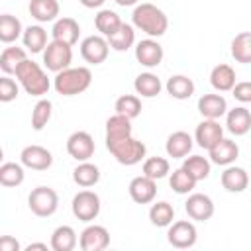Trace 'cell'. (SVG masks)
I'll use <instances>...</instances> for the list:
<instances>
[{
	"label": "cell",
	"instance_id": "obj_41",
	"mask_svg": "<svg viewBox=\"0 0 251 251\" xmlns=\"http://www.w3.org/2000/svg\"><path fill=\"white\" fill-rule=\"evenodd\" d=\"M169 184H171V188H173L176 194H188V192L196 186V178H194L188 171H184V169L180 167V169H175V171H173V175H171V178H169Z\"/></svg>",
	"mask_w": 251,
	"mask_h": 251
},
{
	"label": "cell",
	"instance_id": "obj_28",
	"mask_svg": "<svg viewBox=\"0 0 251 251\" xmlns=\"http://www.w3.org/2000/svg\"><path fill=\"white\" fill-rule=\"evenodd\" d=\"M133 88L143 98H155L161 92L163 84H161V78L157 75H153V73H141V75L135 76Z\"/></svg>",
	"mask_w": 251,
	"mask_h": 251
},
{
	"label": "cell",
	"instance_id": "obj_13",
	"mask_svg": "<svg viewBox=\"0 0 251 251\" xmlns=\"http://www.w3.org/2000/svg\"><path fill=\"white\" fill-rule=\"evenodd\" d=\"M165 57V51H163V45L151 37L147 39H141L137 45H135V59L147 67V69H153V67H159L161 61Z\"/></svg>",
	"mask_w": 251,
	"mask_h": 251
},
{
	"label": "cell",
	"instance_id": "obj_2",
	"mask_svg": "<svg viewBox=\"0 0 251 251\" xmlns=\"http://www.w3.org/2000/svg\"><path fill=\"white\" fill-rule=\"evenodd\" d=\"M92 82V73L86 67H69L55 75L53 86L61 96H75L84 92Z\"/></svg>",
	"mask_w": 251,
	"mask_h": 251
},
{
	"label": "cell",
	"instance_id": "obj_10",
	"mask_svg": "<svg viewBox=\"0 0 251 251\" xmlns=\"http://www.w3.org/2000/svg\"><path fill=\"white\" fill-rule=\"evenodd\" d=\"M94 149H96V145H94V139L88 131H75L67 139V153L73 159H76L78 163L88 161L94 155Z\"/></svg>",
	"mask_w": 251,
	"mask_h": 251
},
{
	"label": "cell",
	"instance_id": "obj_14",
	"mask_svg": "<svg viewBox=\"0 0 251 251\" xmlns=\"http://www.w3.org/2000/svg\"><path fill=\"white\" fill-rule=\"evenodd\" d=\"M184 210L188 214L190 220H196V222H208L212 216H214V202L208 194H200V192H194L188 196V200L184 202Z\"/></svg>",
	"mask_w": 251,
	"mask_h": 251
},
{
	"label": "cell",
	"instance_id": "obj_16",
	"mask_svg": "<svg viewBox=\"0 0 251 251\" xmlns=\"http://www.w3.org/2000/svg\"><path fill=\"white\" fill-rule=\"evenodd\" d=\"M127 190H129V196H131L133 202H137V204H149L157 196V180L155 178H149L145 175H139V176L131 178Z\"/></svg>",
	"mask_w": 251,
	"mask_h": 251
},
{
	"label": "cell",
	"instance_id": "obj_30",
	"mask_svg": "<svg viewBox=\"0 0 251 251\" xmlns=\"http://www.w3.org/2000/svg\"><path fill=\"white\" fill-rule=\"evenodd\" d=\"M73 180L82 188H90L100 180V169L88 161H80L73 171Z\"/></svg>",
	"mask_w": 251,
	"mask_h": 251
},
{
	"label": "cell",
	"instance_id": "obj_19",
	"mask_svg": "<svg viewBox=\"0 0 251 251\" xmlns=\"http://www.w3.org/2000/svg\"><path fill=\"white\" fill-rule=\"evenodd\" d=\"M222 180V186L227 190V192H243L247 186H249V175L245 169L241 167H235V165H227L220 176Z\"/></svg>",
	"mask_w": 251,
	"mask_h": 251
},
{
	"label": "cell",
	"instance_id": "obj_35",
	"mask_svg": "<svg viewBox=\"0 0 251 251\" xmlns=\"http://www.w3.org/2000/svg\"><path fill=\"white\" fill-rule=\"evenodd\" d=\"M231 57L237 63H251V31H241L231 39Z\"/></svg>",
	"mask_w": 251,
	"mask_h": 251
},
{
	"label": "cell",
	"instance_id": "obj_31",
	"mask_svg": "<svg viewBox=\"0 0 251 251\" xmlns=\"http://www.w3.org/2000/svg\"><path fill=\"white\" fill-rule=\"evenodd\" d=\"M122 24H124L122 18H120L114 10H100V12L94 16V25H96V29L100 31V35H104V37L114 35V33L120 29Z\"/></svg>",
	"mask_w": 251,
	"mask_h": 251
},
{
	"label": "cell",
	"instance_id": "obj_8",
	"mask_svg": "<svg viewBox=\"0 0 251 251\" xmlns=\"http://www.w3.org/2000/svg\"><path fill=\"white\" fill-rule=\"evenodd\" d=\"M167 239L173 247L176 249H188L196 243L198 239V231H196V226L188 220H178V222H173L169 226V231H167Z\"/></svg>",
	"mask_w": 251,
	"mask_h": 251
},
{
	"label": "cell",
	"instance_id": "obj_25",
	"mask_svg": "<svg viewBox=\"0 0 251 251\" xmlns=\"http://www.w3.org/2000/svg\"><path fill=\"white\" fill-rule=\"evenodd\" d=\"M131 135V120L122 116V114H114L112 118L106 120V143L108 141H118L124 137Z\"/></svg>",
	"mask_w": 251,
	"mask_h": 251
},
{
	"label": "cell",
	"instance_id": "obj_26",
	"mask_svg": "<svg viewBox=\"0 0 251 251\" xmlns=\"http://www.w3.org/2000/svg\"><path fill=\"white\" fill-rule=\"evenodd\" d=\"M165 88H167V92H169L173 98H176V100H186V98H190V96L194 94V90H196L192 78H188L186 75H173V76L167 80Z\"/></svg>",
	"mask_w": 251,
	"mask_h": 251
},
{
	"label": "cell",
	"instance_id": "obj_15",
	"mask_svg": "<svg viewBox=\"0 0 251 251\" xmlns=\"http://www.w3.org/2000/svg\"><path fill=\"white\" fill-rule=\"evenodd\" d=\"M224 137V127L220 126L218 120H208L204 118L198 126H196V131H194V141L202 147V149H210L214 147L220 139Z\"/></svg>",
	"mask_w": 251,
	"mask_h": 251
},
{
	"label": "cell",
	"instance_id": "obj_44",
	"mask_svg": "<svg viewBox=\"0 0 251 251\" xmlns=\"http://www.w3.org/2000/svg\"><path fill=\"white\" fill-rule=\"evenodd\" d=\"M233 92V98L247 104L251 102V80H241V82H235V86L231 88Z\"/></svg>",
	"mask_w": 251,
	"mask_h": 251
},
{
	"label": "cell",
	"instance_id": "obj_24",
	"mask_svg": "<svg viewBox=\"0 0 251 251\" xmlns=\"http://www.w3.org/2000/svg\"><path fill=\"white\" fill-rule=\"evenodd\" d=\"M27 10L33 20H37L39 24H45V22H55L61 8L57 0H29Z\"/></svg>",
	"mask_w": 251,
	"mask_h": 251
},
{
	"label": "cell",
	"instance_id": "obj_32",
	"mask_svg": "<svg viewBox=\"0 0 251 251\" xmlns=\"http://www.w3.org/2000/svg\"><path fill=\"white\" fill-rule=\"evenodd\" d=\"M27 59L25 49L14 45V47H4L2 55H0V69L4 75H16V69Z\"/></svg>",
	"mask_w": 251,
	"mask_h": 251
},
{
	"label": "cell",
	"instance_id": "obj_47",
	"mask_svg": "<svg viewBox=\"0 0 251 251\" xmlns=\"http://www.w3.org/2000/svg\"><path fill=\"white\" fill-rule=\"evenodd\" d=\"M33 249H39V251H47V245L45 243H29L25 247V251H33Z\"/></svg>",
	"mask_w": 251,
	"mask_h": 251
},
{
	"label": "cell",
	"instance_id": "obj_29",
	"mask_svg": "<svg viewBox=\"0 0 251 251\" xmlns=\"http://www.w3.org/2000/svg\"><path fill=\"white\" fill-rule=\"evenodd\" d=\"M22 41H24V47L31 53H41L45 51L47 47V31L41 27V25H29L24 29V35H22Z\"/></svg>",
	"mask_w": 251,
	"mask_h": 251
},
{
	"label": "cell",
	"instance_id": "obj_20",
	"mask_svg": "<svg viewBox=\"0 0 251 251\" xmlns=\"http://www.w3.org/2000/svg\"><path fill=\"white\" fill-rule=\"evenodd\" d=\"M198 112L202 114V118L220 120L227 114V102L222 94H204L198 100Z\"/></svg>",
	"mask_w": 251,
	"mask_h": 251
},
{
	"label": "cell",
	"instance_id": "obj_36",
	"mask_svg": "<svg viewBox=\"0 0 251 251\" xmlns=\"http://www.w3.org/2000/svg\"><path fill=\"white\" fill-rule=\"evenodd\" d=\"M108 39V43H110V47L114 49V51H127L133 43H135V31H133V25H129V24H122L120 25V29L114 33V35H110V37H106Z\"/></svg>",
	"mask_w": 251,
	"mask_h": 251
},
{
	"label": "cell",
	"instance_id": "obj_37",
	"mask_svg": "<svg viewBox=\"0 0 251 251\" xmlns=\"http://www.w3.org/2000/svg\"><path fill=\"white\" fill-rule=\"evenodd\" d=\"M182 169L188 171L196 178V182H198V180L208 178L210 169H212V161L206 159V157H202V155H190V157H184Z\"/></svg>",
	"mask_w": 251,
	"mask_h": 251
},
{
	"label": "cell",
	"instance_id": "obj_7",
	"mask_svg": "<svg viewBox=\"0 0 251 251\" xmlns=\"http://www.w3.org/2000/svg\"><path fill=\"white\" fill-rule=\"evenodd\" d=\"M73 216L80 222H92L100 214V196L94 190H80L75 194L71 204Z\"/></svg>",
	"mask_w": 251,
	"mask_h": 251
},
{
	"label": "cell",
	"instance_id": "obj_45",
	"mask_svg": "<svg viewBox=\"0 0 251 251\" xmlns=\"http://www.w3.org/2000/svg\"><path fill=\"white\" fill-rule=\"evenodd\" d=\"M0 251H20V243L12 235H2L0 237Z\"/></svg>",
	"mask_w": 251,
	"mask_h": 251
},
{
	"label": "cell",
	"instance_id": "obj_38",
	"mask_svg": "<svg viewBox=\"0 0 251 251\" xmlns=\"http://www.w3.org/2000/svg\"><path fill=\"white\" fill-rule=\"evenodd\" d=\"M25 178V173H24V167L20 163H2L0 167V184L6 186V188H14V186H20Z\"/></svg>",
	"mask_w": 251,
	"mask_h": 251
},
{
	"label": "cell",
	"instance_id": "obj_27",
	"mask_svg": "<svg viewBox=\"0 0 251 251\" xmlns=\"http://www.w3.org/2000/svg\"><path fill=\"white\" fill-rule=\"evenodd\" d=\"M78 243L76 231L71 226H59L51 233V249L53 251H73Z\"/></svg>",
	"mask_w": 251,
	"mask_h": 251
},
{
	"label": "cell",
	"instance_id": "obj_5",
	"mask_svg": "<svg viewBox=\"0 0 251 251\" xmlns=\"http://www.w3.org/2000/svg\"><path fill=\"white\" fill-rule=\"evenodd\" d=\"M27 206L37 218H49L59 208V194L51 186H37L29 192Z\"/></svg>",
	"mask_w": 251,
	"mask_h": 251
},
{
	"label": "cell",
	"instance_id": "obj_12",
	"mask_svg": "<svg viewBox=\"0 0 251 251\" xmlns=\"http://www.w3.org/2000/svg\"><path fill=\"white\" fill-rule=\"evenodd\" d=\"M20 161L24 167L33 169V171H47L53 165V155L49 149L41 145H27L20 153Z\"/></svg>",
	"mask_w": 251,
	"mask_h": 251
},
{
	"label": "cell",
	"instance_id": "obj_1",
	"mask_svg": "<svg viewBox=\"0 0 251 251\" xmlns=\"http://www.w3.org/2000/svg\"><path fill=\"white\" fill-rule=\"evenodd\" d=\"M131 22L137 29L145 31L149 37H161L165 35L167 27H169V18L167 14L157 8L155 4H149V2H141L133 8V14H131Z\"/></svg>",
	"mask_w": 251,
	"mask_h": 251
},
{
	"label": "cell",
	"instance_id": "obj_17",
	"mask_svg": "<svg viewBox=\"0 0 251 251\" xmlns=\"http://www.w3.org/2000/svg\"><path fill=\"white\" fill-rule=\"evenodd\" d=\"M208 155H210V161L214 165L227 167V165H231L239 157V147H237L235 141H231L227 137H222L214 147L208 149Z\"/></svg>",
	"mask_w": 251,
	"mask_h": 251
},
{
	"label": "cell",
	"instance_id": "obj_4",
	"mask_svg": "<svg viewBox=\"0 0 251 251\" xmlns=\"http://www.w3.org/2000/svg\"><path fill=\"white\" fill-rule=\"evenodd\" d=\"M106 147L116 157V161L120 165H126V167H133V165L141 163L145 159V153H147L145 143L131 137V135L124 137V139H118V141H108Z\"/></svg>",
	"mask_w": 251,
	"mask_h": 251
},
{
	"label": "cell",
	"instance_id": "obj_23",
	"mask_svg": "<svg viewBox=\"0 0 251 251\" xmlns=\"http://www.w3.org/2000/svg\"><path fill=\"white\" fill-rule=\"evenodd\" d=\"M235 82H237L235 80V71H233V67H229L226 63L216 65L210 73V84L218 92H229L235 86Z\"/></svg>",
	"mask_w": 251,
	"mask_h": 251
},
{
	"label": "cell",
	"instance_id": "obj_39",
	"mask_svg": "<svg viewBox=\"0 0 251 251\" xmlns=\"http://www.w3.org/2000/svg\"><path fill=\"white\" fill-rule=\"evenodd\" d=\"M114 110H116V114H122V116H126V118L133 120V118H137V116L141 114V100H139V96H135V94H122V96L116 100Z\"/></svg>",
	"mask_w": 251,
	"mask_h": 251
},
{
	"label": "cell",
	"instance_id": "obj_21",
	"mask_svg": "<svg viewBox=\"0 0 251 251\" xmlns=\"http://www.w3.org/2000/svg\"><path fill=\"white\" fill-rule=\"evenodd\" d=\"M192 145H194V139H192L190 133H186V131H173L167 137L165 149H167V155L169 157H173V159H184L192 151Z\"/></svg>",
	"mask_w": 251,
	"mask_h": 251
},
{
	"label": "cell",
	"instance_id": "obj_42",
	"mask_svg": "<svg viewBox=\"0 0 251 251\" xmlns=\"http://www.w3.org/2000/svg\"><path fill=\"white\" fill-rule=\"evenodd\" d=\"M171 173V165L165 157H147L143 161V175L149 178H165Z\"/></svg>",
	"mask_w": 251,
	"mask_h": 251
},
{
	"label": "cell",
	"instance_id": "obj_9",
	"mask_svg": "<svg viewBox=\"0 0 251 251\" xmlns=\"http://www.w3.org/2000/svg\"><path fill=\"white\" fill-rule=\"evenodd\" d=\"M110 53V43L104 35H88L80 43V55L90 65H100Z\"/></svg>",
	"mask_w": 251,
	"mask_h": 251
},
{
	"label": "cell",
	"instance_id": "obj_34",
	"mask_svg": "<svg viewBox=\"0 0 251 251\" xmlns=\"http://www.w3.org/2000/svg\"><path fill=\"white\" fill-rule=\"evenodd\" d=\"M149 220L157 227H169L173 224V220H175V208H173V204H169L167 200L155 202L149 208Z\"/></svg>",
	"mask_w": 251,
	"mask_h": 251
},
{
	"label": "cell",
	"instance_id": "obj_46",
	"mask_svg": "<svg viewBox=\"0 0 251 251\" xmlns=\"http://www.w3.org/2000/svg\"><path fill=\"white\" fill-rule=\"evenodd\" d=\"M78 2H80L84 8H100L106 0H78Z\"/></svg>",
	"mask_w": 251,
	"mask_h": 251
},
{
	"label": "cell",
	"instance_id": "obj_48",
	"mask_svg": "<svg viewBox=\"0 0 251 251\" xmlns=\"http://www.w3.org/2000/svg\"><path fill=\"white\" fill-rule=\"evenodd\" d=\"M114 2H116L118 6H124V8H126V6H135L139 0H114Z\"/></svg>",
	"mask_w": 251,
	"mask_h": 251
},
{
	"label": "cell",
	"instance_id": "obj_40",
	"mask_svg": "<svg viewBox=\"0 0 251 251\" xmlns=\"http://www.w3.org/2000/svg\"><path fill=\"white\" fill-rule=\"evenodd\" d=\"M51 114H53V104H51V100H47V98L37 100V104H35L33 110H31V127H33L35 131H41V129L49 124Z\"/></svg>",
	"mask_w": 251,
	"mask_h": 251
},
{
	"label": "cell",
	"instance_id": "obj_43",
	"mask_svg": "<svg viewBox=\"0 0 251 251\" xmlns=\"http://www.w3.org/2000/svg\"><path fill=\"white\" fill-rule=\"evenodd\" d=\"M18 92H20L18 82L14 78H10V75H4L0 78V102L6 104V102L16 100L18 98Z\"/></svg>",
	"mask_w": 251,
	"mask_h": 251
},
{
	"label": "cell",
	"instance_id": "obj_6",
	"mask_svg": "<svg viewBox=\"0 0 251 251\" xmlns=\"http://www.w3.org/2000/svg\"><path fill=\"white\" fill-rule=\"evenodd\" d=\"M73 63V45H67L63 41H49L43 51V65L47 71H53L55 75L69 69Z\"/></svg>",
	"mask_w": 251,
	"mask_h": 251
},
{
	"label": "cell",
	"instance_id": "obj_18",
	"mask_svg": "<svg viewBox=\"0 0 251 251\" xmlns=\"http://www.w3.org/2000/svg\"><path fill=\"white\" fill-rule=\"evenodd\" d=\"M51 35L55 41H63L67 45H75L80 35V25L75 18H59L53 24Z\"/></svg>",
	"mask_w": 251,
	"mask_h": 251
},
{
	"label": "cell",
	"instance_id": "obj_3",
	"mask_svg": "<svg viewBox=\"0 0 251 251\" xmlns=\"http://www.w3.org/2000/svg\"><path fill=\"white\" fill-rule=\"evenodd\" d=\"M16 78L29 96H43L51 88V82H49L45 71L31 59H25L16 69Z\"/></svg>",
	"mask_w": 251,
	"mask_h": 251
},
{
	"label": "cell",
	"instance_id": "obj_33",
	"mask_svg": "<svg viewBox=\"0 0 251 251\" xmlns=\"http://www.w3.org/2000/svg\"><path fill=\"white\" fill-rule=\"evenodd\" d=\"M22 35H24L22 22L12 14H2L0 16V41L2 43H14Z\"/></svg>",
	"mask_w": 251,
	"mask_h": 251
},
{
	"label": "cell",
	"instance_id": "obj_11",
	"mask_svg": "<svg viewBox=\"0 0 251 251\" xmlns=\"http://www.w3.org/2000/svg\"><path fill=\"white\" fill-rule=\"evenodd\" d=\"M78 245L82 251H102L110 245V231L104 226H86L80 231L78 237Z\"/></svg>",
	"mask_w": 251,
	"mask_h": 251
},
{
	"label": "cell",
	"instance_id": "obj_22",
	"mask_svg": "<svg viewBox=\"0 0 251 251\" xmlns=\"http://www.w3.org/2000/svg\"><path fill=\"white\" fill-rule=\"evenodd\" d=\"M226 126L227 131L233 135H245L251 129V112L245 106H235L233 110H227L226 114Z\"/></svg>",
	"mask_w": 251,
	"mask_h": 251
}]
</instances>
